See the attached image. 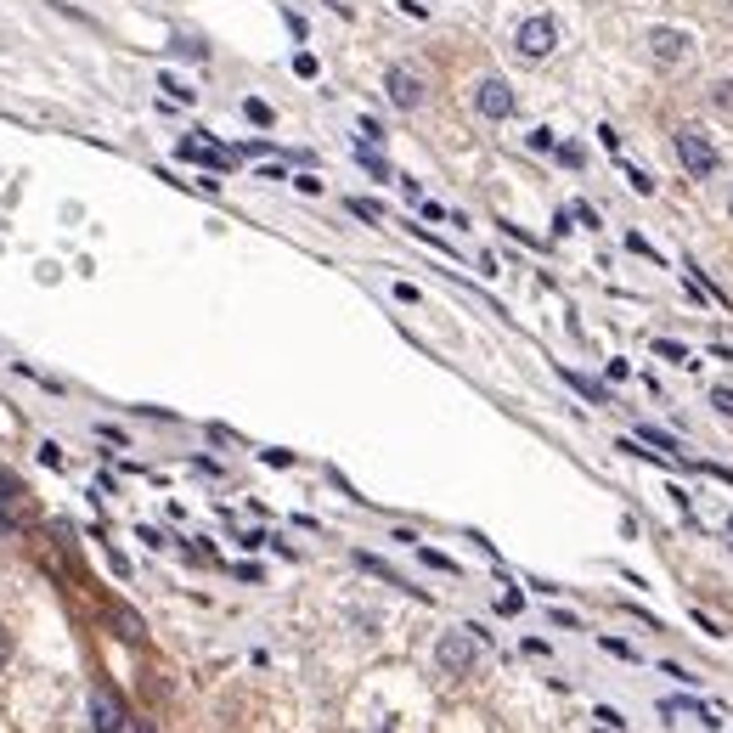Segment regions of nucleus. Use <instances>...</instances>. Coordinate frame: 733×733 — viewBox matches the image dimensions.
Masks as SVG:
<instances>
[{
  "label": "nucleus",
  "instance_id": "nucleus-20",
  "mask_svg": "<svg viewBox=\"0 0 733 733\" xmlns=\"http://www.w3.org/2000/svg\"><path fill=\"white\" fill-rule=\"evenodd\" d=\"M124 733H153V728L147 722H124Z\"/></svg>",
  "mask_w": 733,
  "mask_h": 733
},
{
  "label": "nucleus",
  "instance_id": "nucleus-3",
  "mask_svg": "<svg viewBox=\"0 0 733 733\" xmlns=\"http://www.w3.org/2000/svg\"><path fill=\"white\" fill-rule=\"evenodd\" d=\"M474 638H469V632H446V638H441V672H451V677H462V672H469V665H474Z\"/></svg>",
  "mask_w": 733,
  "mask_h": 733
},
{
  "label": "nucleus",
  "instance_id": "nucleus-4",
  "mask_svg": "<svg viewBox=\"0 0 733 733\" xmlns=\"http://www.w3.org/2000/svg\"><path fill=\"white\" fill-rule=\"evenodd\" d=\"M474 108H480L485 119H508V113H514V90H508L503 80H480V85H474Z\"/></svg>",
  "mask_w": 733,
  "mask_h": 733
},
{
  "label": "nucleus",
  "instance_id": "nucleus-13",
  "mask_svg": "<svg viewBox=\"0 0 733 733\" xmlns=\"http://www.w3.org/2000/svg\"><path fill=\"white\" fill-rule=\"evenodd\" d=\"M243 113H249L254 124H271V108H265V102H260V96H254V102H243Z\"/></svg>",
  "mask_w": 733,
  "mask_h": 733
},
{
  "label": "nucleus",
  "instance_id": "nucleus-15",
  "mask_svg": "<svg viewBox=\"0 0 733 733\" xmlns=\"http://www.w3.org/2000/svg\"><path fill=\"white\" fill-rule=\"evenodd\" d=\"M530 147H536V153H553L558 142H553V130H530Z\"/></svg>",
  "mask_w": 733,
  "mask_h": 733
},
{
  "label": "nucleus",
  "instance_id": "nucleus-8",
  "mask_svg": "<svg viewBox=\"0 0 733 733\" xmlns=\"http://www.w3.org/2000/svg\"><path fill=\"white\" fill-rule=\"evenodd\" d=\"M181 158H192V164H215V170H226V153H220V147H209V142H181Z\"/></svg>",
  "mask_w": 733,
  "mask_h": 733
},
{
  "label": "nucleus",
  "instance_id": "nucleus-17",
  "mask_svg": "<svg viewBox=\"0 0 733 733\" xmlns=\"http://www.w3.org/2000/svg\"><path fill=\"white\" fill-rule=\"evenodd\" d=\"M711 401H717V407H722V412L733 418V389H717V395H711Z\"/></svg>",
  "mask_w": 733,
  "mask_h": 733
},
{
  "label": "nucleus",
  "instance_id": "nucleus-2",
  "mask_svg": "<svg viewBox=\"0 0 733 733\" xmlns=\"http://www.w3.org/2000/svg\"><path fill=\"white\" fill-rule=\"evenodd\" d=\"M514 46H519V57H525V62H542V57L558 46V28H553L547 17H530V23L519 28V35H514Z\"/></svg>",
  "mask_w": 733,
  "mask_h": 733
},
{
  "label": "nucleus",
  "instance_id": "nucleus-5",
  "mask_svg": "<svg viewBox=\"0 0 733 733\" xmlns=\"http://www.w3.org/2000/svg\"><path fill=\"white\" fill-rule=\"evenodd\" d=\"M683 46H688L683 28H654V35H649V57L660 62V69H677V62H683Z\"/></svg>",
  "mask_w": 733,
  "mask_h": 733
},
{
  "label": "nucleus",
  "instance_id": "nucleus-1",
  "mask_svg": "<svg viewBox=\"0 0 733 733\" xmlns=\"http://www.w3.org/2000/svg\"><path fill=\"white\" fill-rule=\"evenodd\" d=\"M677 153H683V170L694 175V181H706L711 170H717V147L699 136V130L688 124V130H677Z\"/></svg>",
  "mask_w": 733,
  "mask_h": 733
},
{
  "label": "nucleus",
  "instance_id": "nucleus-10",
  "mask_svg": "<svg viewBox=\"0 0 733 733\" xmlns=\"http://www.w3.org/2000/svg\"><path fill=\"white\" fill-rule=\"evenodd\" d=\"M564 384H576L587 401H604V384H592V378H576V373H564Z\"/></svg>",
  "mask_w": 733,
  "mask_h": 733
},
{
  "label": "nucleus",
  "instance_id": "nucleus-18",
  "mask_svg": "<svg viewBox=\"0 0 733 733\" xmlns=\"http://www.w3.org/2000/svg\"><path fill=\"white\" fill-rule=\"evenodd\" d=\"M717 102H722V108H733V80H722V85H717Z\"/></svg>",
  "mask_w": 733,
  "mask_h": 733
},
{
  "label": "nucleus",
  "instance_id": "nucleus-6",
  "mask_svg": "<svg viewBox=\"0 0 733 733\" xmlns=\"http://www.w3.org/2000/svg\"><path fill=\"white\" fill-rule=\"evenodd\" d=\"M90 717H96V733H124V722H130L108 688H96V694H90Z\"/></svg>",
  "mask_w": 733,
  "mask_h": 733
},
{
  "label": "nucleus",
  "instance_id": "nucleus-19",
  "mask_svg": "<svg viewBox=\"0 0 733 733\" xmlns=\"http://www.w3.org/2000/svg\"><path fill=\"white\" fill-rule=\"evenodd\" d=\"M6 654H12V638H6V626H0V665H6Z\"/></svg>",
  "mask_w": 733,
  "mask_h": 733
},
{
  "label": "nucleus",
  "instance_id": "nucleus-16",
  "mask_svg": "<svg viewBox=\"0 0 733 733\" xmlns=\"http://www.w3.org/2000/svg\"><path fill=\"white\" fill-rule=\"evenodd\" d=\"M626 181H632V186H638V192H643V197H649V192H654V181H649V175H643V170H626Z\"/></svg>",
  "mask_w": 733,
  "mask_h": 733
},
{
  "label": "nucleus",
  "instance_id": "nucleus-7",
  "mask_svg": "<svg viewBox=\"0 0 733 733\" xmlns=\"http://www.w3.org/2000/svg\"><path fill=\"white\" fill-rule=\"evenodd\" d=\"M389 102L395 108H418L423 102V80L412 69H389Z\"/></svg>",
  "mask_w": 733,
  "mask_h": 733
},
{
  "label": "nucleus",
  "instance_id": "nucleus-14",
  "mask_svg": "<svg viewBox=\"0 0 733 733\" xmlns=\"http://www.w3.org/2000/svg\"><path fill=\"white\" fill-rule=\"evenodd\" d=\"M293 74H299V80H311V74H316V57H311V51H299V57H293Z\"/></svg>",
  "mask_w": 733,
  "mask_h": 733
},
{
  "label": "nucleus",
  "instance_id": "nucleus-9",
  "mask_svg": "<svg viewBox=\"0 0 733 733\" xmlns=\"http://www.w3.org/2000/svg\"><path fill=\"white\" fill-rule=\"evenodd\" d=\"M350 215L356 220H384V209L373 204V197H350Z\"/></svg>",
  "mask_w": 733,
  "mask_h": 733
},
{
  "label": "nucleus",
  "instance_id": "nucleus-11",
  "mask_svg": "<svg viewBox=\"0 0 733 733\" xmlns=\"http://www.w3.org/2000/svg\"><path fill=\"white\" fill-rule=\"evenodd\" d=\"M361 164H366V170H373V175H378V181H389V164H384V158H378V153H373V147H361Z\"/></svg>",
  "mask_w": 733,
  "mask_h": 733
},
{
  "label": "nucleus",
  "instance_id": "nucleus-12",
  "mask_svg": "<svg viewBox=\"0 0 733 733\" xmlns=\"http://www.w3.org/2000/svg\"><path fill=\"white\" fill-rule=\"evenodd\" d=\"M158 85H164V90H170V96H175V102H192V96H197V90H186V85H181V80H170V74H164Z\"/></svg>",
  "mask_w": 733,
  "mask_h": 733
}]
</instances>
